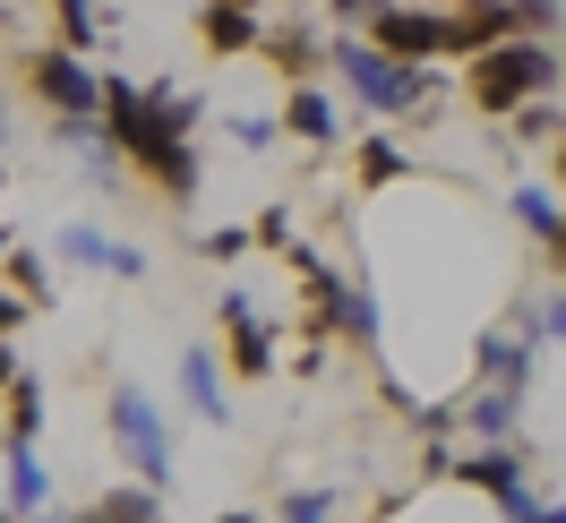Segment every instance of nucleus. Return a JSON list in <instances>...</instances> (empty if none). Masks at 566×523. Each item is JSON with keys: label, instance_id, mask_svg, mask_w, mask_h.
I'll return each mask as SVG.
<instances>
[{"label": "nucleus", "instance_id": "obj_15", "mask_svg": "<svg viewBox=\"0 0 566 523\" xmlns=\"http://www.w3.org/2000/svg\"><path fill=\"white\" fill-rule=\"evenodd\" d=\"M326 326H335V335H344L353 352H378V335H387V310H378L369 275H344V301L326 310Z\"/></svg>", "mask_w": 566, "mask_h": 523}, {"label": "nucleus", "instance_id": "obj_32", "mask_svg": "<svg viewBox=\"0 0 566 523\" xmlns=\"http://www.w3.org/2000/svg\"><path fill=\"white\" fill-rule=\"evenodd\" d=\"M27 317H35V301L0 283V344H18V335H27Z\"/></svg>", "mask_w": 566, "mask_h": 523}, {"label": "nucleus", "instance_id": "obj_37", "mask_svg": "<svg viewBox=\"0 0 566 523\" xmlns=\"http://www.w3.org/2000/svg\"><path fill=\"white\" fill-rule=\"evenodd\" d=\"M9 249H18V241H9V223H0V275H9Z\"/></svg>", "mask_w": 566, "mask_h": 523}, {"label": "nucleus", "instance_id": "obj_13", "mask_svg": "<svg viewBox=\"0 0 566 523\" xmlns=\"http://www.w3.org/2000/svg\"><path fill=\"white\" fill-rule=\"evenodd\" d=\"M266 61L283 70V86H318V70H326V27H266V43H258Z\"/></svg>", "mask_w": 566, "mask_h": 523}, {"label": "nucleus", "instance_id": "obj_25", "mask_svg": "<svg viewBox=\"0 0 566 523\" xmlns=\"http://www.w3.org/2000/svg\"><path fill=\"white\" fill-rule=\"evenodd\" d=\"M506 129H515L524 146H558V138H566V104H558V95H541V104H524Z\"/></svg>", "mask_w": 566, "mask_h": 523}, {"label": "nucleus", "instance_id": "obj_12", "mask_svg": "<svg viewBox=\"0 0 566 523\" xmlns=\"http://www.w3.org/2000/svg\"><path fill=\"white\" fill-rule=\"evenodd\" d=\"M447 481H463V489H481V498H506V489H524V438L515 447H455V472Z\"/></svg>", "mask_w": 566, "mask_h": 523}, {"label": "nucleus", "instance_id": "obj_16", "mask_svg": "<svg viewBox=\"0 0 566 523\" xmlns=\"http://www.w3.org/2000/svg\"><path fill=\"white\" fill-rule=\"evenodd\" d=\"M0 506H9V523H27L52 506V472H43L35 447H9V472H0Z\"/></svg>", "mask_w": 566, "mask_h": 523}, {"label": "nucleus", "instance_id": "obj_8", "mask_svg": "<svg viewBox=\"0 0 566 523\" xmlns=\"http://www.w3.org/2000/svg\"><path fill=\"white\" fill-rule=\"evenodd\" d=\"M541 378V344L515 335V326H481V344H472V386H506V395H532Z\"/></svg>", "mask_w": 566, "mask_h": 523}, {"label": "nucleus", "instance_id": "obj_40", "mask_svg": "<svg viewBox=\"0 0 566 523\" xmlns=\"http://www.w3.org/2000/svg\"><path fill=\"white\" fill-rule=\"evenodd\" d=\"M0 146H9V104H0Z\"/></svg>", "mask_w": 566, "mask_h": 523}, {"label": "nucleus", "instance_id": "obj_9", "mask_svg": "<svg viewBox=\"0 0 566 523\" xmlns=\"http://www.w3.org/2000/svg\"><path fill=\"white\" fill-rule=\"evenodd\" d=\"M275 129L283 138H301V146H344V112H335V95L326 86H283V104H275Z\"/></svg>", "mask_w": 566, "mask_h": 523}, {"label": "nucleus", "instance_id": "obj_1", "mask_svg": "<svg viewBox=\"0 0 566 523\" xmlns=\"http://www.w3.org/2000/svg\"><path fill=\"white\" fill-rule=\"evenodd\" d=\"M198 121H207V104H198L189 86H172V77L138 86V77L104 70V129H112V146H120V155H129V172H146V189H155V198H172V207H189V198L207 189Z\"/></svg>", "mask_w": 566, "mask_h": 523}, {"label": "nucleus", "instance_id": "obj_23", "mask_svg": "<svg viewBox=\"0 0 566 523\" xmlns=\"http://www.w3.org/2000/svg\"><path fill=\"white\" fill-rule=\"evenodd\" d=\"M52 18H61V52H77V61L104 43V9L95 0H52Z\"/></svg>", "mask_w": 566, "mask_h": 523}, {"label": "nucleus", "instance_id": "obj_7", "mask_svg": "<svg viewBox=\"0 0 566 523\" xmlns=\"http://www.w3.org/2000/svg\"><path fill=\"white\" fill-rule=\"evenodd\" d=\"M214 335H223V369L232 378H275V317H266V301H249L241 283H223V301H214Z\"/></svg>", "mask_w": 566, "mask_h": 523}, {"label": "nucleus", "instance_id": "obj_29", "mask_svg": "<svg viewBox=\"0 0 566 523\" xmlns=\"http://www.w3.org/2000/svg\"><path fill=\"white\" fill-rule=\"evenodd\" d=\"M249 241H258V249H275V258H283V249L301 241V232H292V207H266L258 223H249Z\"/></svg>", "mask_w": 566, "mask_h": 523}, {"label": "nucleus", "instance_id": "obj_33", "mask_svg": "<svg viewBox=\"0 0 566 523\" xmlns=\"http://www.w3.org/2000/svg\"><path fill=\"white\" fill-rule=\"evenodd\" d=\"M146 275H155V258H146L138 241H120V249H112V283H146Z\"/></svg>", "mask_w": 566, "mask_h": 523}, {"label": "nucleus", "instance_id": "obj_28", "mask_svg": "<svg viewBox=\"0 0 566 523\" xmlns=\"http://www.w3.org/2000/svg\"><path fill=\"white\" fill-rule=\"evenodd\" d=\"M275 523H335V489H292Z\"/></svg>", "mask_w": 566, "mask_h": 523}, {"label": "nucleus", "instance_id": "obj_3", "mask_svg": "<svg viewBox=\"0 0 566 523\" xmlns=\"http://www.w3.org/2000/svg\"><path fill=\"white\" fill-rule=\"evenodd\" d=\"M558 43H532V35H506L490 43V52H472L463 61V104L481 112V121H515L524 104H541V95H558Z\"/></svg>", "mask_w": 566, "mask_h": 523}, {"label": "nucleus", "instance_id": "obj_21", "mask_svg": "<svg viewBox=\"0 0 566 523\" xmlns=\"http://www.w3.org/2000/svg\"><path fill=\"white\" fill-rule=\"evenodd\" d=\"M0 404H9V429H0V438H9V447H35V438H43V378L27 369Z\"/></svg>", "mask_w": 566, "mask_h": 523}, {"label": "nucleus", "instance_id": "obj_20", "mask_svg": "<svg viewBox=\"0 0 566 523\" xmlns=\"http://www.w3.org/2000/svg\"><path fill=\"white\" fill-rule=\"evenodd\" d=\"M506 215L524 223L532 241H549V232H558V215H566V198L549 189V180H515V189H506Z\"/></svg>", "mask_w": 566, "mask_h": 523}, {"label": "nucleus", "instance_id": "obj_44", "mask_svg": "<svg viewBox=\"0 0 566 523\" xmlns=\"http://www.w3.org/2000/svg\"><path fill=\"white\" fill-rule=\"evenodd\" d=\"M0 189H9V172H0Z\"/></svg>", "mask_w": 566, "mask_h": 523}, {"label": "nucleus", "instance_id": "obj_42", "mask_svg": "<svg viewBox=\"0 0 566 523\" xmlns=\"http://www.w3.org/2000/svg\"><path fill=\"white\" fill-rule=\"evenodd\" d=\"M232 9H266V0H232Z\"/></svg>", "mask_w": 566, "mask_h": 523}, {"label": "nucleus", "instance_id": "obj_4", "mask_svg": "<svg viewBox=\"0 0 566 523\" xmlns=\"http://www.w3.org/2000/svg\"><path fill=\"white\" fill-rule=\"evenodd\" d=\"M104 429H112V454L129 463V481L172 489V420H164V404H155L138 378H112V395H104Z\"/></svg>", "mask_w": 566, "mask_h": 523}, {"label": "nucleus", "instance_id": "obj_27", "mask_svg": "<svg viewBox=\"0 0 566 523\" xmlns=\"http://www.w3.org/2000/svg\"><path fill=\"white\" fill-rule=\"evenodd\" d=\"M387 9L395 0H326V27H335V35H378Z\"/></svg>", "mask_w": 566, "mask_h": 523}, {"label": "nucleus", "instance_id": "obj_24", "mask_svg": "<svg viewBox=\"0 0 566 523\" xmlns=\"http://www.w3.org/2000/svg\"><path fill=\"white\" fill-rule=\"evenodd\" d=\"M0 283H9V292H27L35 310H52V266H43V249L18 241V249H9V275H0Z\"/></svg>", "mask_w": 566, "mask_h": 523}, {"label": "nucleus", "instance_id": "obj_26", "mask_svg": "<svg viewBox=\"0 0 566 523\" xmlns=\"http://www.w3.org/2000/svg\"><path fill=\"white\" fill-rule=\"evenodd\" d=\"M189 249H198L207 266H241V258H249L258 241H249V223H207V232H198Z\"/></svg>", "mask_w": 566, "mask_h": 523}, {"label": "nucleus", "instance_id": "obj_36", "mask_svg": "<svg viewBox=\"0 0 566 523\" xmlns=\"http://www.w3.org/2000/svg\"><path fill=\"white\" fill-rule=\"evenodd\" d=\"M207 523H258V515H249V506H223V515H207Z\"/></svg>", "mask_w": 566, "mask_h": 523}, {"label": "nucleus", "instance_id": "obj_2", "mask_svg": "<svg viewBox=\"0 0 566 523\" xmlns=\"http://www.w3.org/2000/svg\"><path fill=\"white\" fill-rule=\"evenodd\" d=\"M326 70L344 77V95L378 121H438L447 112V86L421 61H387L369 35H326Z\"/></svg>", "mask_w": 566, "mask_h": 523}, {"label": "nucleus", "instance_id": "obj_14", "mask_svg": "<svg viewBox=\"0 0 566 523\" xmlns=\"http://www.w3.org/2000/svg\"><path fill=\"white\" fill-rule=\"evenodd\" d=\"M198 43H207L214 61H241V52H258V43H266V27H258V9L207 0V9H198Z\"/></svg>", "mask_w": 566, "mask_h": 523}, {"label": "nucleus", "instance_id": "obj_5", "mask_svg": "<svg viewBox=\"0 0 566 523\" xmlns=\"http://www.w3.org/2000/svg\"><path fill=\"white\" fill-rule=\"evenodd\" d=\"M378 52L387 61H421V70H438V61H472V52H490V35H481V18H463V9H412V0H395L387 18H378Z\"/></svg>", "mask_w": 566, "mask_h": 523}, {"label": "nucleus", "instance_id": "obj_35", "mask_svg": "<svg viewBox=\"0 0 566 523\" xmlns=\"http://www.w3.org/2000/svg\"><path fill=\"white\" fill-rule=\"evenodd\" d=\"M549 180H558V198H566V138L549 146Z\"/></svg>", "mask_w": 566, "mask_h": 523}, {"label": "nucleus", "instance_id": "obj_41", "mask_svg": "<svg viewBox=\"0 0 566 523\" xmlns=\"http://www.w3.org/2000/svg\"><path fill=\"white\" fill-rule=\"evenodd\" d=\"M0 472H9V438H0Z\"/></svg>", "mask_w": 566, "mask_h": 523}, {"label": "nucleus", "instance_id": "obj_11", "mask_svg": "<svg viewBox=\"0 0 566 523\" xmlns=\"http://www.w3.org/2000/svg\"><path fill=\"white\" fill-rule=\"evenodd\" d=\"M223 378H232V369H223L207 344H189V352H180V404L207 420V429H232V386H223Z\"/></svg>", "mask_w": 566, "mask_h": 523}, {"label": "nucleus", "instance_id": "obj_18", "mask_svg": "<svg viewBox=\"0 0 566 523\" xmlns=\"http://www.w3.org/2000/svg\"><path fill=\"white\" fill-rule=\"evenodd\" d=\"M353 180H360V189H395V180H412V155H403V138H387V129L353 138Z\"/></svg>", "mask_w": 566, "mask_h": 523}, {"label": "nucleus", "instance_id": "obj_38", "mask_svg": "<svg viewBox=\"0 0 566 523\" xmlns=\"http://www.w3.org/2000/svg\"><path fill=\"white\" fill-rule=\"evenodd\" d=\"M541 523H566V498H558V506H541Z\"/></svg>", "mask_w": 566, "mask_h": 523}, {"label": "nucleus", "instance_id": "obj_39", "mask_svg": "<svg viewBox=\"0 0 566 523\" xmlns=\"http://www.w3.org/2000/svg\"><path fill=\"white\" fill-rule=\"evenodd\" d=\"M27 523H70V515H61V506H43V515H27Z\"/></svg>", "mask_w": 566, "mask_h": 523}, {"label": "nucleus", "instance_id": "obj_43", "mask_svg": "<svg viewBox=\"0 0 566 523\" xmlns=\"http://www.w3.org/2000/svg\"><path fill=\"white\" fill-rule=\"evenodd\" d=\"M0 523H9V506H0Z\"/></svg>", "mask_w": 566, "mask_h": 523}, {"label": "nucleus", "instance_id": "obj_31", "mask_svg": "<svg viewBox=\"0 0 566 523\" xmlns=\"http://www.w3.org/2000/svg\"><path fill=\"white\" fill-rule=\"evenodd\" d=\"M541 506H549V498H541V489H506V498H497V523H541Z\"/></svg>", "mask_w": 566, "mask_h": 523}, {"label": "nucleus", "instance_id": "obj_6", "mask_svg": "<svg viewBox=\"0 0 566 523\" xmlns=\"http://www.w3.org/2000/svg\"><path fill=\"white\" fill-rule=\"evenodd\" d=\"M18 77H27V95H35L52 121H104V70H95V61H77V52H61V43L27 52Z\"/></svg>", "mask_w": 566, "mask_h": 523}, {"label": "nucleus", "instance_id": "obj_22", "mask_svg": "<svg viewBox=\"0 0 566 523\" xmlns=\"http://www.w3.org/2000/svg\"><path fill=\"white\" fill-rule=\"evenodd\" d=\"M52 241H61V258H70V266H86V275H112V249H120L104 223H61Z\"/></svg>", "mask_w": 566, "mask_h": 523}, {"label": "nucleus", "instance_id": "obj_10", "mask_svg": "<svg viewBox=\"0 0 566 523\" xmlns=\"http://www.w3.org/2000/svg\"><path fill=\"white\" fill-rule=\"evenodd\" d=\"M463 447H515V429H524V395H506V386H463Z\"/></svg>", "mask_w": 566, "mask_h": 523}, {"label": "nucleus", "instance_id": "obj_17", "mask_svg": "<svg viewBox=\"0 0 566 523\" xmlns=\"http://www.w3.org/2000/svg\"><path fill=\"white\" fill-rule=\"evenodd\" d=\"M70 523H164V489L120 481V489H104V498H86Z\"/></svg>", "mask_w": 566, "mask_h": 523}, {"label": "nucleus", "instance_id": "obj_30", "mask_svg": "<svg viewBox=\"0 0 566 523\" xmlns=\"http://www.w3.org/2000/svg\"><path fill=\"white\" fill-rule=\"evenodd\" d=\"M223 129H232V146H249V155H258V146H275V121H266V112H232Z\"/></svg>", "mask_w": 566, "mask_h": 523}, {"label": "nucleus", "instance_id": "obj_34", "mask_svg": "<svg viewBox=\"0 0 566 523\" xmlns=\"http://www.w3.org/2000/svg\"><path fill=\"white\" fill-rule=\"evenodd\" d=\"M541 258H549V266H558V283H566V215H558V232L541 241Z\"/></svg>", "mask_w": 566, "mask_h": 523}, {"label": "nucleus", "instance_id": "obj_19", "mask_svg": "<svg viewBox=\"0 0 566 523\" xmlns=\"http://www.w3.org/2000/svg\"><path fill=\"white\" fill-rule=\"evenodd\" d=\"M515 335H532V344L549 352L566 344V283H549V292H532V301H515V317H506Z\"/></svg>", "mask_w": 566, "mask_h": 523}]
</instances>
